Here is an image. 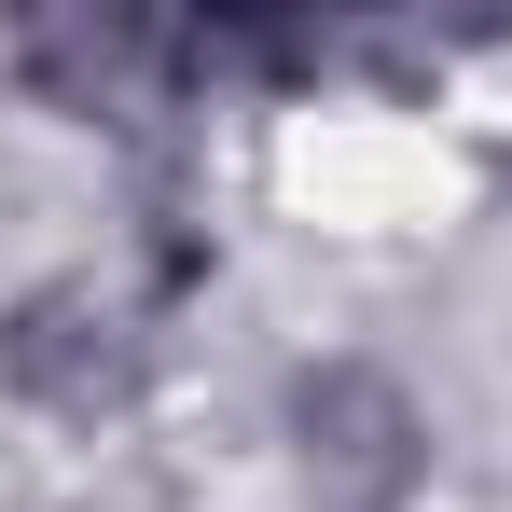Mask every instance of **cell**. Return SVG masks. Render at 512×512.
Returning a JSON list of instances; mask_svg holds the SVG:
<instances>
[{
    "instance_id": "obj_1",
    "label": "cell",
    "mask_w": 512,
    "mask_h": 512,
    "mask_svg": "<svg viewBox=\"0 0 512 512\" xmlns=\"http://www.w3.org/2000/svg\"><path fill=\"white\" fill-rule=\"evenodd\" d=\"M277 457H291V499L305 512H416L429 499V402L360 360V346H319L277 374Z\"/></svg>"
},
{
    "instance_id": "obj_2",
    "label": "cell",
    "mask_w": 512,
    "mask_h": 512,
    "mask_svg": "<svg viewBox=\"0 0 512 512\" xmlns=\"http://www.w3.org/2000/svg\"><path fill=\"white\" fill-rule=\"evenodd\" d=\"M0 402L42 429H125L153 402V305L125 277H28L0 305Z\"/></svg>"
},
{
    "instance_id": "obj_3",
    "label": "cell",
    "mask_w": 512,
    "mask_h": 512,
    "mask_svg": "<svg viewBox=\"0 0 512 512\" xmlns=\"http://www.w3.org/2000/svg\"><path fill=\"white\" fill-rule=\"evenodd\" d=\"M14 84L70 125H153V111H194L180 97V28H139V14H28L14 28Z\"/></svg>"
}]
</instances>
